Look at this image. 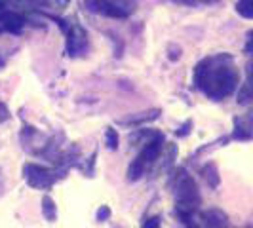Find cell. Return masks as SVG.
<instances>
[{
	"label": "cell",
	"mask_w": 253,
	"mask_h": 228,
	"mask_svg": "<svg viewBox=\"0 0 253 228\" xmlns=\"http://www.w3.org/2000/svg\"><path fill=\"white\" fill-rule=\"evenodd\" d=\"M248 122H250V127L253 129V113L250 114V118H248Z\"/></svg>",
	"instance_id": "cb8c5ba5"
},
{
	"label": "cell",
	"mask_w": 253,
	"mask_h": 228,
	"mask_svg": "<svg viewBox=\"0 0 253 228\" xmlns=\"http://www.w3.org/2000/svg\"><path fill=\"white\" fill-rule=\"evenodd\" d=\"M238 82H240L238 69L234 65L232 55L228 53H215L204 57L194 67V88L200 89L211 101L227 99L228 95L234 93Z\"/></svg>",
	"instance_id": "6da1fadb"
},
{
	"label": "cell",
	"mask_w": 253,
	"mask_h": 228,
	"mask_svg": "<svg viewBox=\"0 0 253 228\" xmlns=\"http://www.w3.org/2000/svg\"><path fill=\"white\" fill-rule=\"evenodd\" d=\"M0 65H2V61H0Z\"/></svg>",
	"instance_id": "484cf974"
},
{
	"label": "cell",
	"mask_w": 253,
	"mask_h": 228,
	"mask_svg": "<svg viewBox=\"0 0 253 228\" xmlns=\"http://www.w3.org/2000/svg\"><path fill=\"white\" fill-rule=\"evenodd\" d=\"M164 145H166V141L162 133H156L152 139H149L147 143H143L141 152L131 160V164L127 167V181H129V183H135V181H139V179L145 175V171L160 158V154L164 151Z\"/></svg>",
	"instance_id": "3957f363"
},
{
	"label": "cell",
	"mask_w": 253,
	"mask_h": 228,
	"mask_svg": "<svg viewBox=\"0 0 253 228\" xmlns=\"http://www.w3.org/2000/svg\"><path fill=\"white\" fill-rule=\"evenodd\" d=\"M10 118H12V113H10L8 105H6L4 101H0V124L6 122V120H10Z\"/></svg>",
	"instance_id": "d6986e66"
},
{
	"label": "cell",
	"mask_w": 253,
	"mask_h": 228,
	"mask_svg": "<svg viewBox=\"0 0 253 228\" xmlns=\"http://www.w3.org/2000/svg\"><path fill=\"white\" fill-rule=\"evenodd\" d=\"M27 23H29V19L21 12L12 10V8H6V6L0 8V33L21 35Z\"/></svg>",
	"instance_id": "8992f818"
},
{
	"label": "cell",
	"mask_w": 253,
	"mask_h": 228,
	"mask_svg": "<svg viewBox=\"0 0 253 228\" xmlns=\"http://www.w3.org/2000/svg\"><path fill=\"white\" fill-rule=\"evenodd\" d=\"M190 127H192V122L187 120V122H185V124L175 131V135H177V137H187V135L190 133Z\"/></svg>",
	"instance_id": "ffe728a7"
},
{
	"label": "cell",
	"mask_w": 253,
	"mask_h": 228,
	"mask_svg": "<svg viewBox=\"0 0 253 228\" xmlns=\"http://www.w3.org/2000/svg\"><path fill=\"white\" fill-rule=\"evenodd\" d=\"M177 4H185V6H208V4H215L219 0H173Z\"/></svg>",
	"instance_id": "9a60e30c"
},
{
	"label": "cell",
	"mask_w": 253,
	"mask_h": 228,
	"mask_svg": "<svg viewBox=\"0 0 253 228\" xmlns=\"http://www.w3.org/2000/svg\"><path fill=\"white\" fill-rule=\"evenodd\" d=\"M173 189H175V211H177V217L187 228H196L194 219H196V213L200 209V202H202L200 190L196 187V181L185 169H181L177 173V177H175Z\"/></svg>",
	"instance_id": "7a4b0ae2"
},
{
	"label": "cell",
	"mask_w": 253,
	"mask_h": 228,
	"mask_svg": "<svg viewBox=\"0 0 253 228\" xmlns=\"http://www.w3.org/2000/svg\"><path fill=\"white\" fill-rule=\"evenodd\" d=\"M0 2H4V0H0Z\"/></svg>",
	"instance_id": "d4e9b609"
},
{
	"label": "cell",
	"mask_w": 253,
	"mask_h": 228,
	"mask_svg": "<svg viewBox=\"0 0 253 228\" xmlns=\"http://www.w3.org/2000/svg\"><path fill=\"white\" fill-rule=\"evenodd\" d=\"M61 173H63L61 169H53V167H48V165L35 164V162H27V164L23 165L25 183L35 190L51 189L59 179L63 177Z\"/></svg>",
	"instance_id": "277c9868"
},
{
	"label": "cell",
	"mask_w": 253,
	"mask_h": 228,
	"mask_svg": "<svg viewBox=\"0 0 253 228\" xmlns=\"http://www.w3.org/2000/svg\"><path fill=\"white\" fill-rule=\"evenodd\" d=\"M105 145L111 149V151H116L118 149V133L114 127H107L105 129Z\"/></svg>",
	"instance_id": "5bb4252c"
},
{
	"label": "cell",
	"mask_w": 253,
	"mask_h": 228,
	"mask_svg": "<svg viewBox=\"0 0 253 228\" xmlns=\"http://www.w3.org/2000/svg\"><path fill=\"white\" fill-rule=\"evenodd\" d=\"M4 190V175H2V169H0V194Z\"/></svg>",
	"instance_id": "7402d4cb"
},
{
	"label": "cell",
	"mask_w": 253,
	"mask_h": 228,
	"mask_svg": "<svg viewBox=\"0 0 253 228\" xmlns=\"http://www.w3.org/2000/svg\"><path fill=\"white\" fill-rule=\"evenodd\" d=\"M236 12L246 19H253V0H238L236 2Z\"/></svg>",
	"instance_id": "4fadbf2b"
},
{
	"label": "cell",
	"mask_w": 253,
	"mask_h": 228,
	"mask_svg": "<svg viewBox=\"0 0 253 228\" xmlns=\"http://www.w3.org/2000/svg\"><path fill=\"white\" fill-rule=\"evenodd\" d=\"M55 2H57V4H59V6H61V8H65V6H67V4H69V2H71V0H55Z\"/></svg>",
	"instance_id": "603a6c76"
},
{
	"label": "cell",
	"mask_w": 253,
	"mask_h": 228,
	"mask_svg": "<svg viewBox=\"0 0 253 228\" xmlns=\"http://www.w3.org/2000/svg\"><path fill=\"white\" fill-rule=\"evenodd\" d=\"M194 225L196 228H227L228 217L221 209H206V211L196 213Z\"/></svg>",
	"instance_id": "ba28073f"
},
{
	"label": "cell",
	"mask_w": 253,
	"mask_h": 228,
	"mask_svg": "<svg viewBox=\"0 0 253 228\" xmlns=\"http://www.w3.org/2000/svg\"><path fill=\"white\" fill-rule=\"evenodd\" d=\"M160 116V109H151V111H145V113H137V114H127L124 118H118L116 122L120 126L126 127H133V126H141V124H147V122H152Z\"/></svg>",
	"instance_id": "9c48e42d"
},
{
	"label": "cell",
	"mask_w": 253,
	"mask_h": 228,
	"mask_svg": "<svg viewBox=\"0 0 253 228\" xmlns=\"http://www.w3.org/2000/svg\"><path fill=\"white\" fill-rule=\"evenodd\" d=\"M86 2V8L89 12L99 13L105 17H113V19H126L131 13L126 12L122 6H118L114 0H84Z\"/></svg>",
	"instance_id": "52a82bcc"
},
{
	"label": "cell",
	"mask_w": 253,
	"mask_h": 228,
	"mask_svg": "<svg viewBox=\"0 0 253 228\" xmlns=\"http://www.w3.org/2000/svg\"><path fill=\"white\" fill-rule=\"evenodd\" d=\"M111 217V207L109 205H101L99 209H97V215H95V219L99 221V223H103V221H107Z\"/></svg>",
	"instance_id": "ac0fdd59"
},
{
	"label": "cell",
	"mask_w": 253,
	"mask_h": 228,
	"mask_svg": "<svg viewBox=\"0 0 253 228\" xmlns=\"http://www.w3.org/2000/svg\"><path fill=\"white\" fill-rule=\"evenodd\" d=\"M246 82L238 91V105H248L253 101V59L246 67Z\"/></svg>",
	"instance_id": "30bf717a"
},
{
	"label": "cell",
	"mask_w": 253,
	"mask_h": 228,
	"mask_svg": "<svg viewBox=\"0 0 253 228\" xmlns=\"http://www.w3.org/2000/svg\"><path fill=\"white\" fill-rule=\"evenodd\" d=\"M118 6H122L126 12L133 13L135 12V8H137V0H114Z\"/></svg>",
	"instance_id": "e0dca14e"
},
{
	"label": "cell",
	"mask_w": 253,
	"mask_h": 228,
	"mask_svg": "<svg viewBox=\"0 0 253 228\" xmlns=\"http://www.w3.org/2000/svg\"><path fill=\"white\" fill-rule=\"evenodd\" d=\"M244 51L253 55V31L248 33V42H246V46H244Z\"/></svg>",
	"instance_id": "44dd1931"
},
{
	"label": "cell",
	"mask_w": 253,
	"mask_h": 228,
	"mask_svg": "<svg viewBox=\"0 0 253 228\" xmlns=\"http://www.w3.org/2000/svg\"><path fill=\"white\" fill-rule=\"evenodd\" d=\"M65 35V51L69 57H80L88 51L89 46V38L86 29L80 25L76 19L69 21V27L63 33Z\"/></svg>",
	"instance_id": "5b68a950"
},
{
	"label": "cell",
	"mask_w": 253,
	"mask_h": 228,
	"mask_svg": "<svg viewBox=\"0 0 253 228\" xmlns=\"http://www.w3.org/2000/svg\"><path fill=\"white\" fill-rule=\"evenodd\" d=\"M202 177L206 179V183H208L211 189H217L219 183H221L219 171H217V165L213 164V162H208V164L202 167Z\"/></svg>",
	"instance_id": "8fae6325"
},
{
	"label": "cell",
	"mask_w": 253,
	"mask_h": 228,
	"mask_svg": "<svg viewBox=\"0 0 253 228\" xmlns=\"http://www.w3.org/2000/svg\"><path fill=\"white\" fill-rule=\"evenodd\" d=\"M42 215L48 223H53L57 219V205L51 200L50 196H44L42 198Z\"/></svg>",
	"instance_id": "7c38bea8"
},
{
	"label": "cell",
	"mask_w": 253,
	"mask_h": 228,
	"mask_svg": "<svg viewBox=\"0 0 253 228\" xmlns=\"http://www.w3.org/2000/svg\"><path fill=\"white\" fill-rule=\"evenodd\" d=\"M160 227H162V217L154 215V217H149V219L143 223L141 228H160Z\"/></svg>",
	"instance_id": "2e32d148"
}]
</instances>
